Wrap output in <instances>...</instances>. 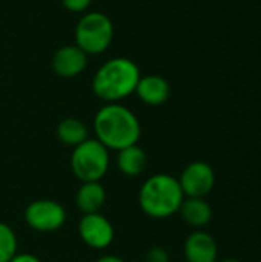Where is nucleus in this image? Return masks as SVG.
<instances>
[{
  "label": "nucleus",
  "instance_id": "1",
  "mask_svg": "<svg viewBox=\"0 0 261 262\" xmlns=\"http://www.w3.org/2000/svg\"><path fill=\"white\" fill-rule=\"evenodd\" d=\"M92 129L95 140L114 152L138 144L142 137L140 120L122 103H106L102 106L94 115Z\"/></svg>",
  "mask_w": 261,
  "mask_h": 262
},
{
  "label": "nucleus",
  "instance_id": "2",
  "mask_svg": "<svg viewBox=\"0 0 261 262\" xmlns=\"http://www.w3.org/2000/svg\"><path fill=\"white\" fill-rule=\"evenodd\" d=\"M140 68L126 57L105 61L92 77V92L105 103H120L135 92L140 80Z\"/></svg>",
  "mask_w": 261,
  "mask_h": 262
},
{
  "label": "nucleus",
  "instance_id": "3",
  "mask_svg": "<svg viewBox=\"0 0 261 262\" xmlns=\"http://www.w3.org/2000/svg\"><path fill=\"white\" fill-rule=\"evenodd\" d=\"M185 200L178 180L169 173H155L138 189V206L152 220H166L178 213Z\"/></svg>",
  "mask_w": 261,
  "mask_h": 262
},
{
  "label": "nucleus",
  "instance_id": "4",
  "mask_svg": "<svg viewBox=\"0 0 261 262\" xmlns=\"http://www.w3.org/2000/svg\"><path fill=\"white\" fill-rule=\"evenodd\" d=\"M69 166L80 183L102 181L109 170V150L95 138H88L72 149Z\"/></svg>",
  "mask_w": 261,
  "mask_h": 262
},
{
  "label": "nucleus",
  "instance_id": "5",
  "mask_svg": "<svg viewBox=\"0 0 261 262\" xmlns=\"http://www.w3.org/2000/svg\"><path fill=\"white\" fill-rule=\"evenodd\" d=\"M114 38L111 18L100 12H85L75 26V45L88 55H98L108 51Z\"/></svg>",
  "mask_w": 261,
  "mask_h": 262
},
{
  "label": "nucleus",
  "instance_id": "6",
  "mask_svg": "<svg viewBox=\"0 0 261 262\" xmlns=\"http://www.w3.org/2000/svg\"><path fill=\"white\" fill-rule=\"evenodd\" d=\"M25 223L29 229L40 233H52L60 230L68 218L66 209L55 200H34L23 212Z\"/></svg>",
  "mask_w": 261,
  "mask_h": 262
},
{
  "label": "nucleus",
  "instance_id": "7",
  "mask_svg": "<svg viewBox=\"0 0 261 262\" xmlns=\"http://www.w3.org/2000/svg\"><path fill=\"white\" fill-rule=\"evenodd\" d=\"M177 180L185 198H206L215 186V172L205 161H192Z\"/></svg>",
  "mask_w": 261,
  "mask_h": 262
},
{
  "label": "nucleus",
  "instance_id": "8",
  "mask_svg": "<svg viewBox=\"0 0 261 262\" xmlns=\"http://www.w3.org/2000/svg\"><path fill=\"white\" fill-rule=\"evenodd\" d=\"M77 232L83 244H86L89 249L94 250L108 249L115 238V230L112 223L100 212L82 215L77 226Z\"/></svg>",
  "mask_w": 261,
  "mask_h": 262
},
{
  "label": "nucleus",
  "instance_id": "9",
  "mask_svg": "<svg viewBox=\"0 0 261 262\" xmlns=\"http://www.w3.org/2000/svg\"><path fill=\"white\" fill-rule=\"evenodd\" d=\"M88 54L77 45H65L54 52L51 60L52 71L62 78H74L88 66Z\"/></svg>",
  "mask_w": 261,
  "mask_h": 262
},
{
  "label": "nucleus",
  "instance_id": "10",
  "mask_svg": "<svg viewBox=\"0 0 261 262\" xmlns=\"http://www.w3.org/2000/svg\"><path fill=\"white\" fill-rule=\"evenodd\" d=\"M186 262H217L218 246L217 241L205 230L192 232L183 246Z\"/></svg>",
  "mask_w": 261,
  "mask_h": 262
},
{
  "label": "nucleus",
  "instance_id": "11",
  "mask_svg": "<svg viewBox=\"0 0 261 262\" xmlns=\"http://www.w3.org/2000/svg\"><path fill=\"white\" fill-rule=\"evenodd\" d=\"M134 94L148 106H160L168 101L171 95V86L162 75L151 74L140 77Z\"/></svg>",
  "mask_w": 261,
  "mask_h": 262
},
{
  "label": "nucleus",
  "instance_id": "12",
  "mask_svg": "<svg viewBox=\"0 0 261 262\" xmlns=\"http://www.w3.org/2000/svg\"><path fill=\"white\" fill-rule=\"evenodd\" d=\"M106 189L100 181L82 183L75 192V206L82 215L98 213L106 204Z\"/></svg>",
  "mask_w": 261,
  "mask_h": 262
},
{
  "label": "nucleus",
  "instance_id": "13",
  "mask_svg": "<svg viewBox=\"0 0 261 262\" xmlns=\"http://www.w3.org/2000/svg\"><path fill=\"white\" fill-rule=\"evenodd\" d=\"M115 166L118 172L128 178L140 177L148 167V154L138 144L125 147L117 152Z\"/></svg>",
  "mask_w": 261,
  "mask_h": 262
},
{
  "label": "nucleus",
  "instance_id": "14",
  "mask_svg": "<svg viewBox=\"0 0 261 262\" xmlns=\"http://www.w3.org/2000/svg\"><path fill=\"white\" fill-rule=\"evenodd\" d=\"M178 213L188 226L197 230L208 226L212 220V207L205 198H185Z\"/></svg>",
  "mask_w": 261,
  "mask_h": 262
},
{
  "label": "nucleus",
  "instance_id": "15",
  "mask_svg": "<svg viewBox=\"0 0 261 262\" xmlns=\"http://www.w3.org/2000/svg\"><path fill=\"white\" fill-rule=\"evenodd\" d=\"M55 134H57V138L62 144L65 146H69V147H75L78 144H82L83 141H86L89 138V130H88V126L78 120V118H74V117H68V118H63L58 124H57V129H55Z\"/></svg>",
  "mask_w": 261,
  "mask_h": 262
},
{
  "label": "nucleus",
  "instance_id": "16",
  "mask_svg": "<svg viewBox=\"0 0 261 262\" xmlns=\"http://www.w3.org/2000/svg\"><path fill=\"white\" fill-rule=\"evenodd\" d=\"M18 253L17 235L11 226L0 221V262H9Z\"/></svg>",
  "mask_w": 261,
  "mask_h": 262
},
{
  "label": "nucleus",
  "instance_id": "17",
  "mask_svg": "<svg viewBox=\"0 0 261 262\" xmlns=\"http://www.w3.org/2000/svg\"><path fill=\"white\" fill-rule=\"evenodd\" d=\"M145 262H169V253L165 247H151L145 255Z\"/></svg>",
  "mask_w": 261,
  "mask_h": 262
},
{
  "label": "nucleus",
  "instance_id": "18",
  "mask_svg": "<svg viewBox=\"0 0 261 262\" xmlns=\"http://www.w3.org/2000/svg\"><path fill=\"white\" fill-rule=\"evenodd\" d=\"M62 3L71 12H85L91 6L92 0H62Z\"/></svg>",
  "mask_w": 261,
  "mask_h": 262
},
{
  "label": "nucleus",
  "instance_id": "19",
  "mask_svg": "<svg viewBox=\"0 0 261 262\" xmlns=\"http://www.w3.org/2000/svg\"><path fill=\"white\" fill-rule=\"evenodd\" d=\"M9 262H42V259L32 253H17Z\"/></svg>",
  "mask_w": 261,
  "mask_h": 262
},
{
  "label": "nucleus",
  "instance_id": "20",
  "mask_svg": "<svg viewBox=\"0 0 261 262\" xmlns=\"http://www.w3.org/2000/svg\"><path fill=\"white\" fill-rule=\"evenodd\" d=\"M94 262H126L125 259H122L120 256H115V255H103L100 258H97Z\"/></svg>",
  "mask_w": 261,
  "mask_h": 262
},
{
  "label": "nucleus",
  "instance_id": "21",
  "mask_svg": "<svg viewBox=\"0 0 261 262\" xmlns=\"http://www.w3.org/2000/svg\"><path fill=\"white\" fill-rule=\"evenodd\" d=\"M220 262H240L238 259H234V258H228V259H223V261Z\"/></svg>",
  "mask_w": 261,
  "mask_h": 262
}]
</instances>
